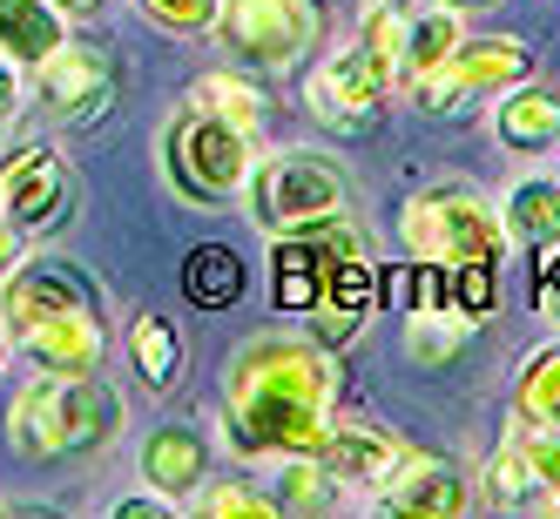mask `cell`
Returning <instances> with one entry per match:
<instances>
[{
  "mask_svg": "<svg viewBox=\"0 0 560 519\" xmlns=\"http://www.w3.org/2000/svg\"><path fill=\"white\" fill-rule=\"evenodd\" d=\"M223 438L244 459H304L331 425L338 365L317 338H250L223 378Z\"/></svg>",
  "mask_w": 560,
  "mask_h": 519,
  "instance_id": "obj_1",
  "label": "cell"
},
{
  "mask_svg": "<svg viewBox=\"0 0 560 519\" xmlns=\"http://www.w3.org/2000/svg\"><path fill=\"white\" fill-rule=\"evenodd\" d=\"M0 432H8V446L21 459H34V465L89 459V452H102L108 438L122 432V398H115V385H102L95 371H82V378L42 371L34 385H21L8 398Z\"/></svg>",
  "mask_w": 560,
  "mask_h": 519,
  "instance_id": "obj_2",
  "label": "cell"
},
{
  "mask_svg": "<svg viewBox=\"0 0 560 519\" xmlns=\"http://www.w3.org/2000/svg\"><path fill=\"white\" fill-rule=\"evenodd\" d=\"M163 163H170V182L183 203L196 210H230L244 196L250 169H257V135L217 122L203 108H176L170 115V135H163Z\"/></svg>",
  "mask_w": 560,
  "mask_h": 519,
  "instance_id": "obj_3",
  "label": "cell"
},
{
  "mask_svg": "<svg viewBox=\"0 0 560 519\" xmlns=\"http://www.w3.org/2000/svg\"><path fill=\"white\" fill-rule=\"evenodd\" d=\"M250 210L270 236H291V229H317V223H338L351 210V182L331 155L317 149H284V155H264L250 169Z\"/></svg>",
  "mask_w": 560,
  "mask_h": 519,
  "instance_id": "obj_4",
  "label": "cell"
},
{
  "mask_svg": "<svg viewBox=\"0 0 560 519\" xmlns=\"http://www.w3.org/2000/svg\"><path fill=\"white\" fill-rule=\"evenodd\" d=\"M398 236H406V250H412V257H425L432 270L500 263V250H506L500 216H493L487 203H479L472 189H459V182L412 196V203L398 210Z\"/></svg>",
  "mask_w": 560,
  "mask_h": 519,
  "instance_id": "obj_5",
  "label": "cell"
},
{
  "mask_svg": "<svg viewBox=\"0 0 560 519\" xmlns=\"http://www.w3.org/2000/svg\"><path fill=\"white\" fill-rule=\"evenodd\" d=\"M527 68H534L527 42H513V34H466L446 61H432L425 74H412L406 102L425 108V115H459L479 95H500L513 82H527Z\"/></svg>",
  "mask_w": 560,
  "mask_h": 519,
  "instance_id": "obj_6",
  "label": "cell"
},
{
  "mask_svg": "<svg viewBox=\"0 0 560 519\" xmlns=\"http://www.w3.org/2000/svg\"><path fill=\"white\" fill-rule=\"evenodd\" d=\"M317 0H217L210 34L264 74H291L311 48H317Z\"/></svg>",
  "mask_w": 560,
  "mask_h": 519,
  "instance_id": "obj_7",
  "label": "cell"
},
{
  "mask_svg": "<svg viewBox=\"0 0 560 519\" xmlns=\"http://www.w3.org/2000/svg\"><path fill=\"white\" fill-rule=\"evenodd\" d=\"M74 216V169L55 142H27L0 163V223H8L21 244L34 236H55Z\"/></svg>",
  "mask_w": 560,
  "mask_h": 519,
  "instance_id": "obj_8",
  "label": "cell"
},
{
  "mask_svg": "<svg viewBox=\"0 0 560 519\" xmlns=\"http://www.w3.org/2000/svg\"><path fill=\"white\" fill-rule=\"evenodd\" d=\"M89 304H102V284L74 257H27V263L14 257L8 276H0V331H8V344L42 331L48 317L89 310Z\"/></svg>",
  "mask_w": 560,
  "mask_h": 519,
  "instance_id": "obj_9",
  "label": "cell"
},
{
  "mask_svg": "<svg viewBox=\"0 0 560 519\" xmlns=\"http://www.w3.org/2000/svg\"><path fill=\"white\" fill-rule=\"evenodd\" d=\"M365 236H345V244L331 250V263H325V284H317V304H311V331H317V344L325 351H338V344H351L358 331H365V317H372V304H378V270H372V257L358 250Z\"/></svg>",
  "mask_w": 560,
  "mask_h": 519,
  "instance_id": "obj_10",
  "label": "cell"
},
{
  "mask_svg": "<svg viewBox=\"0 0 560 519\" xmlns=\"http://www.w3.org/2000/svg\"><path fill=\"white\" fill-rule=\"evenodd\" d=\"M372 499L385 512H412V519H459L472 506V479L453 459H439V452H406L372 486Z\"/></svg>",
  "mask_w": 560,
  "mask_h": 519,
  "instance_id": "obj_11",
  "label": "cell"
},
{
  "mask_svg": "<svg viewBox=\"0 0 560 519\" xmlns=\"http://www.w3.org/2000/svg\"><path fill=\"white\" fill-rule=\"evenodd\" d=\"M311 115L317 122H331V129H372L378 122V108H385V95H392V82L372 68V55L365 48H338L325 68L311 74Z\"/></svg>",
  "mask_w": 560,
  "mask_h": 519,
  "instance_id": "obj_12",
  "label": "cell"
},
{
  "mask_svg": "<svg viewBox=\"0 0 560 519\" xmlns=\"http://www.w3.org/2000/svg\"><path fill=\"white\" fill-rule=\"evenodd\" d=\"M358 223H317V229H291L284 244L270 250V304L277 310H291V317H311V304H317V284H325V263H331V250L345 244Z\"/></svg>",
  "mask_w": 560,
  "mask_h": 519,
  "instance_id": "obj_13",
  "label": "cell"
},
{
  "mask_svg": "<svg viewBox=\"0 0 560 519\" xmlns=\"http://www.w3.org/2000/svg\"><path fill=\"white\" fill-rule=\"evenodd\" d=\"M34 95H42L48 115H61V122H89V115L108 108V61L82 42H61L34 68Z\"/></svg>",
  "mask_w": 560,
  "mask_h": 519,
  "instance_id": "obj_14",
  "label": "cell"
},
{
  "mask_svg": "<svg viewBox=\"0 0 560 519\" xmlns=\"http://www.w3.org/2000/svg\"><path fill=\"white\" fill-rule=\"evenodd\" d=\"M317 465H325L338 486H351V493H372L378 479L406 459V446H398L392 432H378V425H365V418H351V425H325V438H317V452H311Z\"/></svg>",
  "mask_w": 560,
  "mask_h": 519,
  "instance_id": "obj_15",
  "label": "cell"
},
{
  "mask_svg": "<svg viewBox=\"0 0 560 519\" xmlns=\"http://www.w3.org/2000/svg\"><path fill=\"white\" fill-rule=\"evenodd\" d=\"M27 365L34 371H55V378H82V371H102V351H108V331H102V304L89 310H68V317H48L42 331L21 338Z\"/></svg>",
  "mask_w": 560,
  "mask_h": 519,
  "instance_id": "obj_16",
  "label": "cell"
},
{
  "mask_svg": "<svg viewBox=\"0 0 560 519\" xmlns=\"http://www.w3.org/2000/svg\"><path fill=\"white\" fill-rule=\"evenodd\" d=\"M203 432L189 425H155L149 446H142V479L163 499H189V486H203Z\"/></svg>",
  "mask_w": 560,
  "mask_h": 519,
  "instance_id": "obj_17",
  "label": "cell"
},
{
  "mask_svg": "<svg viewBox=\"0 0 560 519\" xmlns=\"http://www.w3.org/2000/svg\"><path fill=\"white\" fill-rule=\"evenodd\" d=\"M68 42V14L48 0H0V55L14 68H42Z\"/></svg>",
  "mask_w": 560,
  "mask_h": 519,
  "instance_id": "obj_18",
  "label": "cell"
},
{
  "mask_svg": "<svg viewBox=\"0 0 560 519\" xmlns=\"http://www.w3.org/2000/svg\"><path fill=\"white\" fill-rule=\"evenodd\" d=\"M493 129H500V142L506 149H553L560 142V89H540V82H527V89H506L500 95V108H493Z\"/></svg>",
  "mask_w": 560,
  "mask_h": 519,
  "instance_id": "obj_19",
  "label": "cell"
},
{
  "mask_svg": "<svg viewBox=\"0 0 560 519\" xmlns=\"http://www.w3.org/2000/svg\"><path fill=\"white\" fill-rule=\"evenodd\" d=\"M466 338H472V317L459 304H446V297H425L406 317V357H412V365H425V371L453 365V357L466 351Z\"/></svg>",
  "mask_w": 560,
  "mask_h": 519,
  "instance_id": "obj_20",
  "label": "cell"
},
{
  "mask_svg": "<svg viewBox=\"0 0 560 519\" xmlns=\"http://www.w3.org/2000/svg\"><path fill=\"white\" fill-rule=\"evenodd\" d=\"M500 229L513 236V244H534V250L560 257V182H553V176L513 182L506 210H500Z\"/></svg>",
  "mask_w": 560,
  "mask_h": 519,
  "instance_id": "obj_21",
  "label": "cell"
},
{
  "mask_svg": "<svg viewBox=\"0 0 560 519\" xmlns=\"http://www.w3.org/2000/svg\"><path fill=\"white\" fill-rule=\"evenodd\" d=\"M189 108H203V115H217V122L244 129V135L270 129V95L257 82H244V74H230V68H210L203 82L189 89Z\"/></svg>",
  "mask_w": 560,
  "mask_h": 519,
  "instance_id": "obj_22",
  "label": "cell"
},
{
  "mask_svg": "<svg viewBox=\"0 0 560 519\" xmlns=\"http://www.w3.org/2000/svg\"><path fill=\"white\" fill-rule=\"evenodd\" d=\"M129 357H136V378L149 391H170L183 378V338L163 310H142L136 325H129Z\"/></svg>",
  "mask_w": 560,
  "mask_h": 519,
  "instance_id": "obj_23",
  "label": "cell"
},
{
  "mask_svg": "<svg viewBox=\"0 0 560 519\" xmlns=\"http://www.w3.org/2000/svg\"><path fill=\"white\" fill-rule=\"evenodd\" d=\"M183 291L189 304H203V310H223L244 297V257H236L230 244H196L189 263H183Z\"/></svg>",
  "mask_w": 560,
  "mask_h": 519,
  "instance_id": "obj_24",
  "label": "cell"
},
{
  "mask_svg": "<svg viewBox=\"0 0 560 519\" xmlns=\"http://www.w3.org/2000/svg\"><path fill=\"white\" fill-rule=\"evenodd\" d=\"M513 418L520 425H560V344L534 351L513 378Z\"/></svg>",
  "mask_w": 560,
  "mask_h": 519,
  "instance_id": "obj_25",
  "label": "cell"
},
{
  "mask_svg": "<svg viewBox=\"0 0 560 519\" xmlns=\"http://www.w3.org/2000/svg\"><path fill=\"white\" fill-rule=\"evenodd\" d=\"M459 42H466L459 8H432V14L406 21V55H398V82H412V74H425L432 61H446Z\"/></svg>",
  "mask_w": 560,
  "mask_h": 519,
  "instance_id": "obj_26",
  "label": "cell"
},
{
  "mask_svg": "<svg viewBox=\"0 0 560 519\" xmlns=\"http://www.w3.org/2000/svg\"><path fill=\"white\" fill-rule=\"evenodd\" d=\"M358 48L372 55V68L385 74V82H398V55H406V14H398V0H365Z\"/></svg>",
  "mask_w": 560,
  "mask_h": 519,
  "instance_id": "obj_27",
  "label": "cell"
},
{
  "mask_svg": "<svg viewBox=\"0 0 560 519\" xmlns=\"http://www.w3.org/2000/svg\"><path fill=\"white\" fill-rule=\"evenodd\" d=\"M338 493H345V486H338V479L304 452V459H291V465H284V479H277V493H270V499H277V512H325Z\"/></svg>",
  "mask_w": 560,
  "mask_h": 519,
  "instance_id": "obj_28",
  "label": "cell"
},
{
  "mask_svg": "<svg viewBox=\"0 0 560 519\" xmlns=\"http://www.w3.org/2000/svg\"><path fill=\"white\" fill-rule=\"evenodd\" d=\"M196 512H203V519H277V499L257 493V486H244V479H223V486L203 493Z\"/></svg>",
  "mask_w": 560,
  "mask_h": 519,
  "instance_id": "obj_29",
  "label": "cell"
},
{
  "mask_svg": "<svg viewBox=\"0 0 560 519\" xmlns=\"http://www.w3.org/2000/svg\"><path fill=\"white\" fill-rule=\"evenodd\" d=\"M527 493H540V479H534L527 452H520V438H506L500 459H493V479H487V499H493V506H520Z\"/></svg>",
  "mask_w": 560,
  "mask_h": 519,
  "instance_id": "obj_30",
  "label": "cell"
},
{
  "mask_svg": "<svg viewBox=\"0 0 560 519\" xmlns=\"http://www.w3.org/2000/svg\"><path fill=\"white\" fill-rule=\"evenodd\" d=\"M136 8L163 34H210V21H217V0H136Z\"/></svg>",
  "mask_w": 560,
  "mask_h": 519,
  "instance_id": "obj_31",
  "label": "cell"
},
{
  "mask_svg": "<svg viewBox=\"0 0 560 519\" xmlns=\"http://www.w3.org/2000/svg\"><path fill=\"white\" fill-rule=\"evenodd\" d=\"M520 452H527V465H534L540 486H547V493H560V425H527Z\"/></svg>",
  "mask_w": 560,
  "mask_h": 519,
  "instance_id": "obj_32",
  "label": "cell"
},
{
  "mask_svg": "<svg viewBox=\"0 0 560 519\" xmlns=\"http://www.w3.org/2000/svg\"><path fill=\"white\" fill-rule=\"evenodd\" d=\"M115 512H122V519H170L176 512V499H163V493H122V499H115Z\"/></svg>",
  "mask_w": 560,
  "mask_h": 519,
  "instance_id": "obj_33",
  "label": "cell"
},
{
  "mask_svg": "<svg viewBox=\"0 0 560 519\" xmlns=\"http://www.w3.org/2000/svg\"><path fill=\"white\" fill-rule=\"evenodd\" d=\"M21 95H27V82H21V68H14L8 55H0V129H8L14 115H21Z\"/></svg>",
  "mask_w": 560,
  "mask_h": 519,
  "instance_id": "obj_34",
  "label": "cell"
},
{
  "mask_svg": "<svg viewBox=\"0 0 560 519\" xmlns=\"http://www.w3.org/2000/svg\"><path fill=\"white\" fill-rule=\"evenodd\" d=\"M14 257H21V236L0 223V276H8V263H14Z\"/></svg>",
  "mask_w": 560,
  "mask_h": 519,
  "instance_id": "obj_35",
  "label": "cell"
},
{
  "mask_svg": "<svg viewBox=\"0 0 560 519\" xmlns=\"http://www.w3.org/2000/svg\"><path fill=\"white\" fill-rule=\"evenodd\" d=\"M48 8H61V14H95L102 0H48Z\"/></svg>",
  "mask_w": 560,
  "mask_h": 519,
  "instance_id": "obj_36",
  "label": "cell"
},
{
  "mask_svg": "<svg viewBox=\"0 0 560 519\" xmlns=\"http://www.w3.org/2000/svg\"><path fill=\"white\" fill-rule=\"evenodd\" d=\"M446 8H459V14H466V8H487V0H446Z\"/></svg>",
  "mask_w": 560,
  "mask_h": 519,
  "instance_id": "obj_37",
  "label": "cell"
},
{
  "mask_svg": "<svg viewBox=\"0 0 560 519\" xmlns=\"http://www.w3.org/2000/svg\"><path fill=\"white\" fill-rule=\"evenodd\" d=\"M0 365H8V331H0Z\"/></svg>",
  "mask_w": 560,
  "mask_h": 519,
  "instance_id": "obj_38",
  "label": "cell"
},
{
  "mask_svg": "<svg viewBox=\"0 0 560 519\" xmlns=\"http://www.w3.org/2000/svg\"><path fill=\"white\" fill-rule=\"evenodd\" d=\"M553 310H560V291H553Z\"/></svg>",
  "mask_w": 560,
  "mask_h": 519,
  "instance_id": "obj_39",
  "label": "cell"
}]
</instances>
